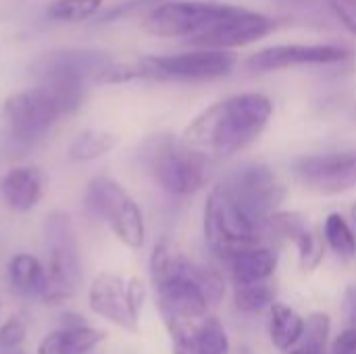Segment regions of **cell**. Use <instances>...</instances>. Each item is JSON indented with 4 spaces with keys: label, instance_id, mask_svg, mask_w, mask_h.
Wrapping results in <instances>:
<instances>
[{
    "label": "cell",
    "instance_id": "obj_2",
    "mask_svg": "<svg viewBox=\"0 0 356 354\" xmlns=\"http://www.w3.org/2000/svg\"><path fill=\"white\" fill-rule=\"evenodd\" d=\"M111 61L113 58L102 50H52L33 63L31 73L35 75L38 86L50 94L60 117H67L79 111L86 96V83L90 79L94 81Z\"/></svg>",
    "mask_w": 356,
    "mask_h": 354
},
{
    "label": "cell",
    "instance_id": "obj_22",
    "mask_svg": "<svg viewBox=\"0 0 356 354\" xmlns=\"http://www.w3.org/2000/svg\"><path fill=\"white\" fill-rule=\"evenodd\" d=\"M194 338L200 354H227L229 353V338L225 328L219 319L207 317L194 330Z\"/></svg>",
    "mask_w": 356,
    "mask_h": 354
},
{
    "label": "cell",
    "instance_id": "obj_23",
    "mask_svg": "<svg viewBox=\"0 0 356 354\" xmlns=\"http://www.w3.org/2000/svg\"><path fill=\"white\" fill-rule=\"evenodd\" d=\"M102 6V0H52L48 4V17L54 21L77 23L94 17Z\"/></svg>",
    "mask_w": 356,
    "mask_h": 354
},
{
    "label": "cell",
    "instance_id": "obj_7",
    "mask_svg": "<svg viewBox=\"0 0 356 354\" xmlns=\"http://www.w3.org/2000/svg\"><path fill=\"white\" fill-rule=\"evenodd\" d=\"M236 8L234 4L211 0H169L148 10L144 29L156 38L190 40L227 19Z\"/></svg>",
    "mask_w": 356,
    "mask_h": 354
},
{
    "label": "cell",
    "instance_id": "obj_19",
    "mask_svg": "<svg viewBox=\"0 0 356 354\" xmlns=\"http://www.w3.org/2000/svg\"><path fill=\"white\" fill-rule=\"evenodd\" d=\"M269 334H271V342L275 348L288 353L292 351L302 334H305V319L294 311L290 309L288 305L284 303H273L271 305V328H269Z\"/></svg>",
    "mask_w": 356,
    "mask_h": 354
},
{
    "label": "cell",
    "instance_id": "obj_13",
    "mask_svg": "<svg viewBox=\"0 0 356 354\" xmlns=\"http://www.w3.org/2000/svg\"><path fill=\"white\" fill-rule=\"evenodd\" d=\"M353 50L340 44H280L254 52L248 58V67L259 73L282 71L292 67H317L336 65L348 61Z\"/></svg>",
    "mask_w": 356,
    "mask_h": 354
},
{
    "label": "cell",
    "instance_id": "obj_33",
    "mask_svg": "<svg viewBox=\"0 0 356 354\" xmlns=\"http://www.w3.org/2000/svg\"><path fill=\"white\" fill-rule=\"evenodd\" d=\"M350 227H353V234H355L356 240V204L350 207Z\"/></svg>",
    "mask_w": 356,
    "mask_h": 354
},
{
    "label": "cell",
    "instance_id": "obj_31",
    "mask_svg": "<svg viewBox=\"0 0 356 354\" xmlns=\"http://www.w3.org/2000/svg\"><path fill=\"white\" fill-rule=\"evenodd\" d=\"M332 354H356V328L344 330L332 344Z\"/></svg>",
    "mask_w": 356,
    "mask_h": 354
},
{
    "label": "cell",
    "instance_id": "obj_3",
    "mask_svg": "<svg viewBox=\"0 0 356 354\" xmlns=\"http://www.w3.org/2000/svg\"><path fill=\"white\" fill-rule=\"evenodd\" d=\"M142 161L154 182L175 196H190L209 182L211 159L171 134L148 138L142 148Z\"/></svg>",
    "mask_w": 356,
    "mask_h": 354
},
{
    "label": "cell",
    "instance_id": "obj_30",
    "mask_svg": "<svg viewBox=\"0 0 356 354\" xmlns=\"http://www.w3.org/2000/svg\"><path fill=\"white\" fill-rule=\"evenodd\" d=\"M338 21L356 35V0H325Z\"/></svg>",
    "mask_w": 356,
    "mask_h": 354
},
{
    "label": "cell",
    "instance_id": "obj_34",
    "mask_svg": "<svg viewBox=\"0 0 356 354\" xmlns=\"http://www.w3.org/2000/svg\"><path fill=\"white\" fill-rule=\"evenodd\" d=\"M286 354H307V353H305V351H300V348L296 346V348H292V351H288V353H286Z\"/></svg>",
    "mask_w": 356,
    "mask_h": 354
},
{
    "label": "cell",
    "instance_id": "obj_21",
    "mask_svg": "<svg viewBox=\"0 0 356 354\" xmlns=\"http://www.w3.org/2000/svg\"><path fill=\"white\" fill-rule=\"evenodd\" d=\"M323 234H325V242L332 246V250L344 259H353L356 255V240L353 234L350 223L340 215V213H332L325 219L323 225Z\"/></svg>",
    "mask_w": 356,
    "mask_h": 354
},
{
    "label": "cell",
    "instance_id": "obj_16",
    "mask_svg": "<svg viewBox=\"0 0 356 354\" xmlns=\"http://www.w3.org/2000/svg\"><path fill=\"white\" fill-rule=\"evenodd\" d=\"M6 277H8V286L19 296L44 300L46 290H48V273H46V267L33 255H27V252L15 255L8 261Z\"/></svg>",
    "mask_w": 356,
    "mask_h": 354
},
{
    "label": "cell",
    "instance_id": "obj_24",
    "mask_svg": "<svg viewBox=\"0 0 356 354\" xmlns=\"http://www.w3.org/2000/svg\"><path fill=\"white\" fill-rule=\"evenodd\" d=\"M273 298H275V292L267 282L250 284V286H236V292H234L236 309L242 313H259L271 307L275 303Z\"/></svg>",
    "mask_w": 356,
    "mask_h": 354
},
{
    "label": "cell",
    "instance_id": "obj_25",
    "mask_svg": "<svg viewBox=\"0 0 356 354\" xmlns=\"http://www.w3.org/2000/svg\"><path fill=\"white\" fill-rule=\"evenodd\" d=\"M330 317L325 313H315L305 321V334L298 342V348L307 354H325L330 336Z\"/></svg>",
    "mask_w": 356,
    "mask_h": 354
},
{
    "label": "cell",
    "instance_id": "obj_10",
    "mask_svg": "<svg viewBox=\"0 0 356 354\" xmlns=\"http://www.w3.org/2000/svg\"><path fill=\"white\" fill-rule=\"evenodd\" d=\"M4 119L10 138L29 146L40 142L54 127V123L60 119V113L50 94L42 86H35L6 98Z\"/></svg>",
    "mask_w": 356,
    "mask_h": 354
},
{
    "label": "cell",
    "instance_id": "obj_35",
    "mask_svg": "<svg viewBox=\"0 0 356 354\" xmlns=\"http://www.w3.org/2000/svg\"><path fill=\"white\" fill-rule=\"evenodd\" d=\"M0 307H2V305H0Z\"/></svg>",
    "mask_w": 356,
    "mask_h": 354
},
{
    "label": "cell",
    "instance_id": "obj_14",
    "mask_svg": "<svg viewBox=\"0 0 356 354\" xmlns=\"http://www.w3.org/2000/svg\"><path fill=\"white\" fill-rule=\"evenodd\" d=\"M102 340V330L88 325L77 313H65L60 317V328L40 340L38 354H88Z\"/></svg>",
    "mask_w": 356,
    "mask_h": 354
},
{
    "label": "cell",
    "instance_id": "obj_20",
    "mask_svg": "<svg viewBox=\"0 0 356 354\" xmlns=\"http://www.w3.org/2000/svg\"><path fill=\"white\" fill-rule=\"evenodd\" d=\"M117 144H119V138L113 131L90 127L75 136V140L69 146V159L73 163H90L108 154Z\"/></svg>",
    "mask_w": 356,
    "mask_h": 354
},
{
    "label": "cell",
    "instance_id": "obj_1",
    "mask_svg": "<svg viewBox=\"0 0 356 354\" xmlns=\"http://www.w3.org/2000/svg\"><path fill=\"white\" fill-rule=\"evenodd\" d=\"M271 115L273 102L265 94H234L198 113L181 140L209 159L234 156L265 131Z\"/></svg>",
    "mask_w": 356,
    "mask_h": 354
},
{
    "label": "cell",
    "instance_id": "obj_12",
    "mask_svg": "<svg viewBox=\"0 0 356 354\" xmlns=\"http://www.w3.org/2000/svg\"><path fill=\"white\" fill-rule=\"evenodd\" d=\"M302 186L319 194H342L356 186V150L302 156L294 163Z\"/></svg>",
    "mask_w": 356,
    "mask_h": 354
},
{
    "label": "cell",
    "instance_id": "obj_15",
    "mask_svg": "<svg viewBox=\"0 0 356 354\" xmlns=\"http://www.w3.org/2000/svg\"><path fill=\"white\" fill-rule=\"evenodd\" d=\"M44 182L38 167H13L0 179V198L15 213L31 211L42 198Z\"/></svg>",
    "mask_w": 356,
    "mask_h": 354
},
{
    "label": "cell",
    "instance_id": "obj_29",
    "mask_svg": "<svg viewBox=\"0 0 356 354\" xmlns=\"http://www.w3.org/2000/svg\"><path fill=\"white\" fill-rule=\"evenodd\" d=\"M156 4H161L159 0H129V2H123L119 6H113L111 10L102 13L100 17H96V23H108V21H117L121 17H127L136 10H150L154 8Z\"/></svg>",
    "mask_w": 356,
    "mask_h": 354
},
{
    "label": "cell",
    "instance_id": "obj_11",
    "mask_svg": "<svg viewBox=\"0 0 356 354\" xmlns=\"http://www.w3.org/2000/svg\"><path fill=\"white\" fill-rule=\"evenodd\" d=\"M275 29V19L238 6L227 19L219 21L211 29L186 40L188 46L198 50H227L259 42Z\"/></svg>",
    "mask_w": 356,
    "mask_h": 354
},
{
    "label": "cell",
    "instance_id": "obj_8",
    "mask_svg": "<svg viewBox=\"0 0 356 354\" xmlns=\"http://www.w3.org/2000/svg\"><path fill=\"white\" fill-rule=\"evenodd\" d=\"M223 184L238 209L259 230L267 232L269 221L273 219V215H277V209L286 196V190L277 182V177L267 167L254 165L238 171Z\"/></svg>",
    "mask_w": 356,
    "mask_h": 354
},
{
    "label": "cell",
    "instance_id": "obj_5",
    "mask_svg": "<svg viewBox=\"0 0 356 354\" xmlns=\"http://www.w3.org/2000/svg\"><path fill=\"white\" fill-rule=\"evenodd\" d=\"M44 238L48 250V290L44 305H60L69 300L81 284V259L73 223L67 213L54 211L44 221Z\"/></svg>",
    "mask_w": 356,
    "mask_h": 354
},
{
    "label": "cell",
    "instance_id": "obj_18",
    "mask_svg": "<svg viewBox=\"0 0 356 354\" xmlns=\"http://www.w3.org/2000/svg\"><path fill=\"white\" fill-rule=\"evenodd\" d=\"M236 286H250L267 282L277 267V252L269 246L244 250L227 261Z\"/></svg>",
    "mask_w": 356,
    "mask_h": 354
},
{
    "label": "cell",
    "instance_id": "obj_9",
    "mask_svg": "<svg viewBox=\"0 0 356 354\" xmlns=\"http://www.w3.org/2000/svg\"><path fill=\"white\" fill-rule=\"evenodd\" d=\"M238 63L236 52L227 50H198L177 54L144 56L142 65L146 69V79H184L202 81L227 75Z\"/></svg>",
    "mask_w": 356,
    "mask_h": 354
},
{
    "label": "cell",
    "instance_id": "obj_27",
    "mask_svg": "<svg viewBox=\"0 0 356 354\" xmlns=\"http://www.w3.org/2000/svg\"><path fill=\"white\" fill-rule=\"evenodd\" d=\"M165 328L171 336L173 354H200L196 338H194L196 325H186L179 321H165Z\"/></svg>",
    "mask_w": 356,
    "mask_h": 354
},
{
    "label": "cell",
    "instance_id": "obj_32",
    "mask_svg": "<svg viewBox=\"0 0 356 354\" xmlns=\"http://www.w3.org/2000/svg\"><path fill=\"white\" fill-rule=\"evenodd\" d=\"M346 313H348V319L355 323L356 328V288L346 292Z\"/></svg>",
    "mask_w": 356,
    "mask_h": 354
},
{
    "label": "cell",
    "instance_id": "obj_17",
    "mask_svg": "<svg viewBox=\"0 0 356 354\" xmlns=\"http://www.w3.org/2000/svg\"><path fill=\"white\" fill-rule=\"evenodd\" d=\"M113 234L129 248H142L146 240V225H144V215L138 202L125 192L108 211L106 221Z\"/></svg>",
    "mask_w": 356,
    "mask_h": 354
},
{
    "label": "cell",
    "instance_id": "obj_28",
    "mask_svg": "<svg viewBox=\"0 0 356 354\" xmlns=\"http://www.w3.org/2000/svg\"><path fill=\"white\" fill-rule=\"evenodd\" d=\"M27 338V321L23 315H10L0 325V348L2 351H17Z\"/></svg>",
    "mask_w": 356,
    "mask_h": 354
},
{
    "label": "cell",
    "instance_id": "obj_6",
    "mask_svg": "<svg viewBox=\"0 0 356 354\" xmlns=\"http://www.w3.org/2000/svg\"><path fill=\"white\" fill-rule=\"evenodd\" d=\"M90 309L108 323L136 334L140 330V313L146 303V284L140 277L125 280L119 273H98L88 290Z\"/></svg>",
    "mask_w": 356,
    "mask_h": 354
},
{
    "label": "cell",
    "instance_id": "obj_4",
    "mask_svg": "<svg viewBox=\"0 0 356 354\" xmlns=\"http://www.w3.org/2000/svg\"><path fill=\"white\" fill-rule=\"evenodd\" d=\"M263 234L238 209L225 184L211 190L204 204V240L217 257L227 263L244 250L263 246Z\"/></svg>",
    "mask_w": 356,
    "mask_h": 354
},
{
    "label": "cell",
    "instance_id": "obj_26",
    "mask_svg": "<svg viewBox=\"0 0 356 354\" xmlns=\"http://www.w3.org/2000/svg\"><path fill=\"white\" fill-rule=\"evenodd\" d=\"M298 248V259H300V265L302 269H317L319 263L323 261V242L319 240V236H315L309 225L292 240Z\"/></svg>",
    "mask_w": 356,
    "mask_h": 354
}]
</instances>
